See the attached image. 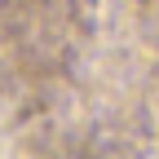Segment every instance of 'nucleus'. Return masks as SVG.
Wrapping results in <instances>:
<instances>
[]
</instances>
